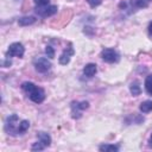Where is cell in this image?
<instances>
[{"mask_svg": "<svg viewBox=\"0 0 152 152\" xmlns=\"http://www.w3.org/2000/svg\"><path fill=\"white\" fill-rule=\"evenodd\" d=\"M30 127V122L27 120H20L17 114H11L6 118L4 129L8 135L18 137L24 134Z\"/></svg>", "mask_w": 152, "mask_h": 152, "instance_id": "1", "label": "cell"}, {"mask_svg": "<svg viewBox=\"0 0 152 152\" xmlns=\"http://www.w3.org/2000/svg\"><path fill=\"white\" fill-rule=\"evenodd\" d=\"M23 91L26 94V96L34 103H42L45 100V91L43 88L36 86L32 82H24L21 84Z\"/></svg>", "mask_w": 152, "mask_h": 152, "instance_id": "2", "label": "cell"}, {"mask_svg": "<svg viewBox=\"0 0 152 152\" xmlns=\"http://www.w3.org/2000/svg\"><path fill=\"white\" fill-rule=\"evenodd\" d=\"M37 138H38V140L31 146L32 151H42V150H44V148H46V147H49L51 145V137H50L49 133L38 132Z\"/></svg>", "mask_w": 152, "mask_h": 152, "instance_id": "3", "label": "cell"}, {"mask_svg": "<svg viewBox=\"0 0 152 152\" xmlns=\"http://www.w3.org/2000/svg\"><path fill=\"white\" fill-rule=\"evenodd\" d=\"M89 107V102L88 101H72L70 104L71 108V118L77 120L82 116L83 110H86Z\"/></svg>", "mask_w": 152, "mask_h": 152, "instance_id": "4", "label": "cell"}, {"mask_svg": "<svg viewBox=\"0 0 152 152\" xmlns=\"http://www.w3.org/2000/svg\"><path fill=\"white\" fill-rule=\"evenodd\" d=\"M101 58L106 63H118L120 61V55L116 50L112 48H107L101 51Z\"/></svg>", "mask_w": 152, "mask_h": 152, "instance_id": "5", "label": "cell"}, {"mask_svg": "<svg viewBox=\"0 0 152 152\" xmlns=\"http://www.w3.org/2000/svg\"><path fill=\"white\" fill-rule=\"evenodd\" d=\"M24 53H25V48L19 42L10 44V46H8L7 51H6V56L7 57H19V58H21L24 56Z\"/></svg>", "mask_w": 152, "mask_h": 152, "instance_id": "6", "label": "cell"}, {"mask_svg": "<svg viewBox=\"0 0 152 152\" xmlns=\"http://www.w3.org/2000/svg\"><path fill=\"white\" fill-rule=\"evenodd\" d=\"M33 66H34V69H36L38 72L45 74V72H48V71L51 69L52 64H51V62H50L46 57H37V58L33 61Z\"/></svg>", "mask_w": 152, "mask_h": 152, "instance_id": "7", "label": "cell"}, {"mask_svg": "<svg viewBox=\"0 0 152 152\" xmlns=\"http://www.w3.org/2000/svg\"><path fill=\"white\" fill-rule=\"evenodd\" d=\"M58 7L56 5H44V6H36V13L42 18H48L56 14Z\"/></svg>", "mask_w": 152, "mask_h": 152, "instance_id": "8", "label": "cell"}, {"mask_svg": "<svg viewBox=\"0 0 152 152\" xmlns=\"http://www.w3.org/2000/svg\"><path fill=\"white\" fill-rule=\"evenodd\" d=\"M147 5L148 4L145 0H132L129 2L124 1L119 6H120L121 10H133V11H135L138 8H145V7H147Z\"/></svg>", "mask_w": 152, "mask_h": 152, "instance_id": "9", "label": "cell"}, {"mask_svg": "<svg viewBox=\"0 0 152 152\" xmlns=\"http://www.w3.org/2000/svg\"><path fill=\"white\" fill-rule=\"evenodd\" d=\"M74 53H75V50H74V48H72V44L69 43V44H68V48L64 49V51L62 52V55H61L59 58H58L59 64L66 65V64L70 62V59H71V57L74 56Z\"/></svg>", "mask_w": 152, "mask_h": 152, "instance_id": "10", "label": "cell"}, {"mask_svg": "<svg viewBox=\"0 0 152 152\" xmlns=\"http://www.w3.org/2000/svg\"><path fill=\"white\" fill-rule=\"evenodd\" d=\"M96 71H97V68H96V64H94V63H88L83 68V74L87 77H93L96 74Z\"/></svg>", "mask_w": 152, "mask_h": 152, "instance_id": "11", "label": "cell"}, {"mask_svg": "<svg viewBox=\"0 0 152 152\" xmlns=\"http://www.w3.org/2000/svg\"><path fill=\"white\" fill-rule=\"evenodd\" d=\"M125 122H126L127 125H131L132 122L139 125V124L144 122V116H141V115H139V114H129V115L125 119Z\"/></svg>", "mask_w": 152, "mask_h": 152, "instance_id": "12", "label": "cell"}, {"mask_svg": "<svg viewBox=\"0 0 152 152\" xmlns=\"http://www.w3.org/2000/svg\"><path fill=\"white\" fill-rule=\"evenodd\" d=\"M99 150L101 152H116L120 150V146L114 145V144H102V145H100Z\"/></svg>", "mask_w": 152, "mask_h": 152, "instance_id": "13", "label": "cell"}, {"mask_svg": "<svg viewBox=\"0 0 152 152\" xmlns=\"http://www.w3.org/2000/svg\"><path fill=\"white\" fill-rule=\"evenodd\" d=\"M129 91H131V94H132L133 96H138V95H140V93H141V88H140V84H139L138 81H133V82L129 84Z\"/></svg>", "mask_w": 152, "mask_h": 152, "instance_id": "14", "label": "cell"}, {"mask_svg": "<svg viewBox=\"0 0 152 152\" xmlns=\"http://www.w3.org/2000/svg\"><path fill=\"white\" fill-rule=\"evenodd\" d=\"M139 109H140L141 113H145V114L152 112V101L151 100H146V101L141 102L140 106H139Z\"/></svg>", "mask_w": 152, "mask_h": 152, "instance_id": "15", "label": "cell"}, {"mask_svg": "<svg viewBox=\"0 0 152 152\" xmlns=\"http://www.w3.org/2000/svg\"><path fill=\"white\" fill-rule=\"evenodd\" d=\"M34 21H36L34 17H23V18H19L18 24L20 26H28V25H32Z\"/></svg>", "mask_w": 152, "mask_h": 152, "instance_id": "16", "label": "cell"}, {"mask_svg": "<svg viewBox=\"0 0 152 152\" xmlns=\"http://www.w3.org/2000/svg\"><path fill=\"white\" fill-rule=\"evenodd\" d=\"M145 89L150 95H152V74H150L145 78Z\"/></svg>", "mask_w": 152, "mask_h": 152, "instance_id": "17", "label": "cell"}, {"mask_svg": "<svg viewBox=\"0 0 152 152\" xmlns=\"http://www.w3.org/2000/svg\"><path fill=\"white\" fill-rule=\"evenodd\" d=\"M45 53H46V56H48L49 58H53V57H55V50H53L52 46H50V45L46 46V49H45Z\"/></svg>", "mask_w": 152, "mask_h": 152, "instance_id": "18", "label": "cell"}, {"mask_svg": "<svg viewBox=\"0 0 152 152\" xmlns=\"http://www.w3.org/2000/svg\"><path fill=\"white\" fill-rule=\"evenodd\" d=\"M88 4H89V6L90 7H97L99 5H101V2H102V0H86Z\"/></svg>", "mask_w": 152, "mask_h": 152, "instance_id": "19", "label": "cell"}, {"mask_svg": "<svg viewBox=\"0 0 152 152\" xmlns=\"http://www.w3.org/2000/svg\"><path fill=\"white\" fill-rule=\"evenodd\" d=\"M34 1V4L37 5V6H44V5H49V2H50V0H33Z\"/></svg>", "mask_w": 152, "mask_h": 152, "instance_id": "20", "label": "cell"}, {"mask_svg": "<svg viewBox=\"0 0 152 152\" xmlns=\"http://www.w3.org/2000/svg\"><path fill=\"white\" fill-rule=\"evenodd\" d=\"M11 65V61H10V57H6V59L2 63V66H10Z\"/></svg>", "mask_w": 152, "mask_h": 152, "instance_id": "21", "label": "cell"}, {"mask_svg": "<svg viewBox=\"0 0 152 152\" xmlns=\"http://www.w3.org/2000/svg\"><path fill=\"white\" fill-rule=\"evenodd\" d=\"M147 28H148V34L152 37V21L148 24V27H147Z\"/></svg>", "mask_w": 152, "mask_h": 152, "instance_id": "22", "label": "cell"}, {"mask_svg": "<svg viewBox=\"0 0 152 152\" xmlns=\"http://www.w3.org/2000/svg\"><path fill=\"white\" fill-rule=\"evenodd\" d=\"M148 146H150V147H152V133H151L150 139H148Z\"/></svg>", "mask_w": 152, "mask_h": 152, "instance_id": "23", "label": "cell"}, {"mask_svg": "<svg viewBox=\"0 0 152 152\" xmlns=\"http://www.w3.org/2000/svg\"><path fill=\"white\" fill-rule=\"evenodd\" d=\"M145 1H151V0H145Z\"/></svg>", "mask_w": 152, "mask_h": 152, "instance_id": "24", "label": "cell"}]
</instances>
